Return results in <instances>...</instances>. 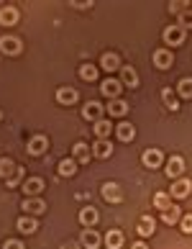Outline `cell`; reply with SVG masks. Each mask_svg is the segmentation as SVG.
Listing matches in <instances>:
<instances>
[{
	"instance_id": "obj_1",
	"label": "cell",
	"mask_w": 192,
	"mask_h": 249,
	"mask_svg": "<svg viewBox=\"0 0 192 249\" xmlns=\"http://www.w3.org/2000/svg\"><path fill=\"white\" fill-rule=\"evenodd\" d=\"M23 44L18 36H0V52L8 54V57H16V54H21Z\"/></svg>"
},
{
	"instance_id": "obj_2",
	"label": "cell",
	"mask_w": 192,
	"mask_h": 249,
	"mask_svg": "<svg viewBox=\"0 0 192 249\" xmlns=\"http://www.w3.org/2000/svg\"><path fill=\"white\" fill-rule=\"evenodd\" d=\"M164 41L172 44V47H182L185 44V29L182 26H169V29H164Z\"/></svg>"
},
{
	"instance_id": "obj_3",
	"label": "cell",
	"mask_w": 192,
	"mask_h": 249,
	"mask_svg": "<svg viewBox=\"0 0 192 249\" xmlns=\"http://www.w3.org/2000/svg\"><path fill=\"white\" fill-rule=\"evenodd\" d=\"M100 90H103V95H108L111 100H115V98H121L123 82H121V80H113V77H108V80H103V85H100Z\"/></svg>"
},
{
	"instance_id": "obj_4",
	"label": "cell",
	"mask_w": 192,
	"mask_h": 249,
	"mask_svg": "<svg viewBox=\"0 0 192 249\" xmlns=\"http://www.w3.org/2000/svg\"><path fill=\"white\" fill-rule=\"evenodd\" d=\"M100 193H103V198H105L108 203H121V200H123V190H121V185H118V182H105Z\"/></svg>"
},
{
	"instance_id": "obj_5",
	"label": "cell",
	"mask_w": 192,
	"mask_h": 249,
	"mask_svg": "<svg viewBox=\"0 0 192 249\" xmlns=\"http://www.w3.org/2000/svg\"><path fill=\"white\" fill-rule=\"evenodd\" d=\"M103 113H105V106H100L97 100H90V103L82 108V116L87 118V121H100V118H103Z\"/></svg>"
},
{
	"instance_id": "obj_6",
	"label": "cell",
	"mask_w": 192,
	"mask_h": 249,
	"mask_svg": "<svg viewBox=\"0 0 192 249\" xmlns=\"http://www.w3.org/2000/svg\"><path fill=\"white\" fill-rule=\"evenodd\" d=\"M141 162H144V167H149V170H154V167H161L164 154H161L159 149H146V152L141 154Z\"/></svg>"
},
{
	"instance_id": "obj_7",
	"label": "cell",
	"mask_w": 192,
	"mask_h": 249,
	"mask_svg": "<svg viewBox=\"0 0 192 249\" xmlns=\"http://www.w3.org/2000/svg\"><path fill=\"white\" fill-rule=\"evenodd\" d=\"M164 172H167V178H179V175L185 172V160H182L179 154L169 157V162H167V167H164Z\"/></svg>"
},
{
	"instance_id": "obj_8",
	"label": "cell",
	"mask_w": 192,
	"mask_h": 249,
	"mask_svg": "<svg viewBox=\"0 0 192 249\" xmlns=\"http://www.w3.org/2000/svg\"><path fill=\"white\" fill-rule=\"evenodd\" d=\"M190 193H192V180L179 178V180L172 182V196H175V198H187Z\"/></svg>"
},
{
	"instance_id": "obj_9",
	"label": "cell",
	"mask_w": 192,
	"mask_h": 249,
	"mask_svg": "<svg viewBox=\"0 0 192 249\" xmlns=\"http://www.w3.org/2000/svg\"><path fill=\"white\" fill-rule=\"evenodd\" d=\"M21 188H23V193H26V198H36V196L44 190V180H41V178H29Z\"/></svg>"
},
{
	"instance_id": "obj_10",
	"label": "cell",
	"mask_w": 192,
	"mask_h": 249,
	"mask_svg": "<svg viewBox=\"0 0 192 249\" xmlns=\"http://www.w3.org/2000/svg\"><path fill=\"white\" fill-rule=\"evenodd\" d=\"M97 218H100V213H97L93 206H85V208L80 211V224L87 226V229H93V226L97 224Z\"/></svg>"
},
{
	"instance_id": "obj_11",
	"label": "cell",
	"mask_w": 192,
	"mask_h": 249,
	"mask_svg": "<svg viewBox=\"0 0 192 249\" xmlns=\"http://www.w3.org/2000/svg\"><path fill=\"white\" fill-rule=\"evenodd\" d=\"M154 64H157L159 70H169L172 64H175V57H172V52H167V49H157L154 52Z\"/></svg>"
},
{
	"instance_id": "obj_12",
	"label": "cell",
	"mask_w": 192,
	"mask_h": 249,
	"mask_svg": "<svg viewBox=\"0 0 192 249\" xmlns=\"http://www.w3.org/2000/svg\"><path fill=\"white\" fill-rule=\"evenodd\" d=\"M21 208L26 211V213H44V211H47V203H44L41 198H26L23 203H21Z\"/></svg>"
},
{
	"instance_id": "obj_13",
	"label": "cell",
	"mask_w": 192,
	"mask_h": 249,
	"mask_svg": "<svg viewBox=\"0 0 192 249\" xmlns=\"http://www.w3.org/2000/svg\"><path fill=\"white\" fill-rule=\"evenodd\" d=\"M47 146H49L47 136H33V139L29 142V154L31 157H41L44 152H47Z\"/></svg>"
},
{
	"instance_id": "obj_14",
	"label": "cell",
	"mask_w": 192,
	"mask_h": 249,
	"mask_svg": "<svg viewBox=\"0 0 192 249\" xmlns=\"http://www.w3.org/2000/svg\"><path fill=\"white\" fill-rule=\"evenodd\" d=\"M77 90L75 88H67V85H64V88H59L57 90V100H59V103L62 106H72V103H77Z\"/></svg>"
},
{
	"instance_id": "obj_15",
	"label": "cell",
	"mask_w": 192,
	"mask_h": 249,
	"mask_svg": "<svg viewBox=\"0 0 192 249\" xmlns=\"http://www.w3.org/2000/svg\"><path fill=\"white\" fill-rule=\"evenodd\" d=\"M18 23V8L5 5L0 8V26H16Z\"/></svg>"
},
{
	"instance_id": "obj_16",
	"label": "cell",
	"mask_w": 192,
	"mask_h": 249,
	"mask_svg": "<svg viewBox=\"0 0 192 249\" xmlns=\"http://www.w3.org/2000/svg\"><path fill=\"white\" fill-rule=\"evenodd\" d=\"M93 154L100 157V160H108V157L113 154V144L108 142V139H97V142L93 144Z\"/></svg>"
},
{
	"instance_id": "obj_17",
	"label": "cell",
	"mask_w": 192,
	"mask_h": 249,
	"mask_svg": "<svg viewBox=\"0 0 192 249\" xmlns=\"http://www.w3.org/2000/svg\"><path fill=\"white\" fill-rule=\"evenodd\" d=\"M80 242H82L85 249H97L100 247V236H97V231H93V229H85L82 236H80Z\"/></svg>"
},
{
	"instance_id": "obj_18",
	"label": "cell",
	"mask_w": 192,
	"mask_h": 249,
	"mask_svg": "<svg viewBox=\"0 0 192 249\" xmlns=\"http://www.w3.org/2000/svg\"><path fill=\"white\" fill-rule=\"evenodd\" d=\"M100 67L108 70V72H115V70H121V59H118V54L105 52V54H103V59H100Z\"/></svg>"
},
{
	"instance_id": "obj_19",
	"label": "cell",
	"mask_w": 192,
	"mask_h": 249,
	"mask_svg": "<svg viewBox=\"0 0 192 249\" xmlns=\"http://www.w3.org/2000/svg\"><path fill=\"white\" fill-rule=\"evenodd\" d=\"M115 134H118V139H121V142H133V139H136L133 124H126V121L115 126Z\"/></svg>"
},
{
	"instance_id": "obj_20",
	"label": "cell",
	"mask_w": 192,
	"mask_h": 249,
	"mask_svg": "<svg viewBox=\"0 0 192 249\" xmlns=\"http://www.w3.org/2000/svg\"><path fill=\"white\" fill-rule=\"evenodd\" d=\"M136 229H139L141 236H151L154 231H157V221H154L151 216H141V218H139V226H136Z\"/></svg>"
},
{
	"instance_id": "obj_21",
	"label": "cell",
	"mask_w": 192,
	"mask_h": 249,
	"mask_svg": "<svg viewBox=\"0 0 192 249\" xmlns=\"http://www.w3.org/2000/svg\"><path fill=\"white\" fill-rule=\"evenodd\" d=\"M121 82L128 88H136L139 85V72H136L133 67H121Z\"/></svg>"
},
{
	"instance_id": "obj_22",
	"label": "cell",
	"mask_w": 192,
	"mask_h": 249,
	"mask_svg": "<svg viewBox=\"0 0 192 249\" xmlns=\"http://www.w3.org/2000/svg\"><path fill=\"white\" fill-rule=\"evenodd\" d=\"M105 110L111 116H126L128 113V103H126V100H121V98H115V100H111V103L105 106Z\"/></svg>"
},
{
	"instance_id": "obj_23",
	"label": "cell",
	"mask_w": 192,
	"mask_h": 249,
	"mask_svg": "<svg viewBox=\"0 0 192 249\" xmlns=\"http://www.w3.org/2000/svg\"><path fill=\"white\" fill-rule=\"evenodd\" d=\"M90 154H93V146H90V144H85V142L75 144V160H77V164L80 162H90Z\"/></svg>"
},
{
	"instance_id": "obj_24",
	"label": "cell",
	"mask_w": 192,
	"mask_h": 249,
	"mask_svg": "<svg viewBox=\"0 0 192 249\" xmlns=\"http://www.w3.org/2000/svg\"><path fill=\"white\" fill-rule=\"evenodd\" d=\"M105 247L108 249H121L123 247V234L118 231V229H111V231L105 234Z\"/></svg>"
},
{
	"instance_id": "obj_25",
	"label": "cell",
	"mask_w": 192,
	"mask_h": 249,
	"mask_svg": "<svg viewBox=\"0 0 192 249\" xmlns=\"http://www.w3.org/2000/svg\"><path fill=\"white\" fill-rule=\"evenodd\" d=\"M16 170H18V164H16L13 160H8V157H3V160H0V178L11 180L13 175H16Z\"/></svg>"
},
{
	"instance_id": "obj_26",
	"label": "cell",
	"mask_w": 192,
	"mask_h": 249,
	"mask_svg": "<svg viewBox=\"0 0 192 249\" xmlns=\"http://www.w3.org/2000/svg\"><path fill=\"white\" fill-rule=\"evenodd\" d=\"M18 231L21 234H33L36 229H39V224H36V218H31V216H23V218H18Z\"/></svg>"
},
{
	"instance_id": "obj_27",
	"label": "cell",
	"mask_w": 192,
	"mask_h": 249,
	"mask_svg": "<svg viewBox=\"0 0 192 249\" xmlns=\"http://www.w3.org/2000/svg\"><path fill=\"white\" fill-rule=\"evenodd\" d=\"M161 218H164V224H179V221H182V211L177 206H169V208L161 211Z\"/></svg>"
},
{
	"instance_id": "obj_28",
	"label": "cell",
	"mask_w": 192,
	"mask_h": 249,
	"mask_svg": "<svg viewBox=\"0 0 192 249\" xmlns=\"http://www.w3.org/2000/svg\"><path fill=\"white\" fill-rule=\"evenodd\" d=\"M95 136H97V139H108V136H111V121H105V118H100V121H95Z\"/></svg>"
},
{
	"instance_id": "obj_29",
	"label": "cell",
	"mask_w": 192,
	"mask_h": 249,
	"mask_svg": "<svg viewBox=\"0 0 192 249\" xmlns=\"http://www.w3.org/2000/svg\"><path fill=\"white\" fill-rule=\"evenodd\" d=\"M77 172V160H62L59 162V175L62 178H72Z\"/></svg>"
},
{
	"instance_id": "obj_30",
	"label": "cell",
	"mask_w": 192,
	"mask_h": 249,
	"mask_svg": "<svg viewBox=\"0 0 192 249\" xmlns=\"http://www.w3.org/2000/svg\"><path fill=\"white\" fill-rule=\"evenodd\" d=\"M80 77L90 80V82L97 80V67H95V64H82V67H80Z\"/></svg>"
},
{
	"instance_id": "obj_31",
	"label": "cell",
	"mask_w": 192,
	"mask_h": 249,
	"mask_svg": "<svg viewBox=\"0 0 192 249\" xmlns=\"http://www.w3.org/2000/svg\"><path fill=\"white\" fill-rule=\"evenodd\" d=\"M177 93H179L182 98H192V77H182V80H179Z\"/></svg>"
},
{
	"instance_id": "obj_32",
	"label": "cell",
	"mask_w": 192,
	"mask_h": 249,
	"mask_svg": "<svg viewBox=\"0 0 192 249\" xmlns=\"http://www.w3.org/2000/svg\"><path fill=\"white\" fill-rule=\"evenodd\" d=\"M161 98H164V103H167L169 110H179V103H177V98H175V93H172L169 88L161 90Z\"/></svg>"
},
{
	"instance_id": "obj_33",
	"label": "cell",
	"mask_w": 192,
	"mask_h": 249,
	"mask_svg": "<svg viewBox=\"0 0 192 249\" xmlns=\"http://www.w3.org/2000/svg\"><path fill=\"white\" fill-rule=\"evenodd\" d=\"M172 206V198L167 196V193H157V196H154V208H169Z\"/></svg>"
},
{
	"instance_id": "obj_34",
	"label": "cell",
	"mask_w": 192,
	"mask_h": 249,
	"mask_svg": "<svg viewBox=\"0 0 192 249\" xmlns=\"http://www.w3.org/2000/svg\"><path fill=\"white\" fill-rule=\"evenodd\" d=\"M177 26H182V29H185V31H187V29H192V11H185V13H182V16H179V23H177Z\"/></svg>"
},
{
	"instance_id": "obj_35",
	"label": "cell",
	"mask_w": 192,
	"mask_h": 249,
	"mask_svg": "<svg viewBox=\"0 0 192 249\" xmlns=\"http://www.w3.org/2000/svg\"><path fill=\"white\" fill-rule=\"evenodd\" d=\"M179 226H182V231H185V234H192V213H185V216H182Z\"/></svg>"
},
{
	"instance_id": "obj_36",
	"label": "cell",
	"mask_w": 192,
	"mask_h": 249,
	"mask_svg": "<svg viewBox=\"0 0 192 249\" xmlns=\"http://www.w3.org/2000/svg\"><path fill=\"white\" fill-rule=\"evenodd\" d=\"M169 11H172V13H179V16H182V13L187 11V3H185V0H177V3H169Z\"/></svg>"
},
{
	"instance_id": "obj_37",
	"label": "cell",
	"mask_w": 192,
	"mask_h": 249,
	"mask_svg": "<svg viewBox=\"0 0 192 249\" xmlns=\"http://www.w3.org/2000/svg\"><path fill=\"white\" fill-rule=\"evenodd\" d=\"M21 178H23V167H18L13 178H11V180H5V182H8V188H16L18 182H21Z\"/></svg>"
},
{
	"instance_id": "obj_38",
	"label": "cell",
	"mask_w": 192,
	"mask_h": 249,
	"mask_svg": "<svg viewBox=\"0 0 192 249\" xmlns=\"http://www.w3.org/2000/svg\"><path fill=\"white\" fill-rule=\"evenodd\" d=\"M3 249H26V247H23V242H18V239H8L3 244Z\"/></svg>"
},
{
	"instance_id": "obj_39",
	"label": "cell",
	"mask_w": 192,
	"mask_h": 249,
	"mask_svg": "<svg viewBox=\"0 0 192 249\" xmlns=\"http://www.w3.org/2000/svg\"><path fill=\"white\" fill-rule=\"evenodd\" d=\"M75 5H77V8H93V3H87V0H77Z\"/></svg>"
},
{
	"instance_id": "obj_40",
	"label": "cell",
	"mask_w": 192,
	"mask_h": 249,
	"mask_svg": "<svg viewBox=\"0 0 192 249\" xmlns=\"http://www.w3.org/2000/svg\"><path fill=\"white\" fill-rule=\"evenodd\" d=\"M62 249H80V244H75V242H69V244H64Z\"/></svg>"
},
{
	"instance_id": "obj_41",
	"label": "cell",
	"mask_w": 192,
	"mask_h": 249,
	"mask_svg": "<svg viewBox=\"0 0 192 249\" xmlns=\"http://www.w3.org/2000/svg\"><path fill=\"white\" fill-rule=\"evenodd\" d=\"M131 249H149V247H146V244H144V242H136V244H133V247H131Z\"/></svg>"
},
{
	"instance_id": "obj_42",
	"label": "cell",
	"mask_w": 192,
	"mask_h": 249,
	"mask_svg": "<svg viewBox=\"0 0 192 249\" xmlns=\"http://www.w3.org/2000/svg\"><path fill=\"white\" fill-rule=\"evenodd\" d=\"M0 118H3V113H0Z\"/></svg>"
}]
</instances>
